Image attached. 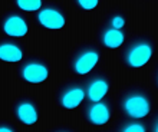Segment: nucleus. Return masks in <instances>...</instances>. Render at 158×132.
Segmentation results:
<instances>
[{"label":"nucleus","mask_w":158,"mask_h":132,"mask_svg":"<svg viewBox=\"0 0 158 132\" xmlns=\"http://www.w3.org/2000/svg\"><path fill=\"white\" fill-rule=\"evenodd\" d=\"M23 58V50L19 45L13 42H3L0 43V59L4 62H19Z\"/></svg>","instance_id":"11"},{"label":"nucleus","mask_w":158,"mask_h":132,"mask_svg":"<svg viewBox=\"0 0 158 132\" xmlns=\"http://www.w3.org/2000/svg\"><path fill=\"white\" fill-rule=\"evenodd\" d=\"M152 56V46L145 40L134 42L125 52L124 60L131 68H141L150 62Z\"/></svg>","instance_id":"2"},{"label":"nucleus","mask_w":158,"mask_h":132,"mask_svg":"<svg viewBox=\"0 0 158 132\" xmlns=\"http://www.w3.org/2000/svg\"><path fill=\"white\" fill-rule=\"evenodd\" d=\"M125 36L122 30H119L118 27H108V29L105 30L102 33V37H101V40L104 43L106 47L109 49H117L122 45V42H124Z\"/></svg>","instance_id":"12"},{"label":"nucleus","mask_w":158,"mask_h":132,"mask_svg":"<svg viewBox=\"0 0 158 132\" xmlns=\"http://www.w3.org/2000/svg\"><path fill=\"white\" fill-rule=\"evenodd\" d=\"M17 6L26 12H35L42 7V0H16Z\"/></svg>","instance_id":"13"},{"label":"nucleus","mask_w":158,"mask_h":132,"mask_svg":"<svg viewBox=\"0 0 158 132\" xmlns=\"http://www.w3.org/2000/svg\"><path fill=\"white\" fill-rule=\"evenodd\" d=\"M16 116L22 124L25 125H33L39 118L36 105L30 101H20L16 105Z\"/></svg>","instance_id":"9"},{"label":"nucleus","mask_w":158,"mask_h":132,"mask_svg":"<svg viewBox=\"0 0 158 132\" xmlns=\"http://www.w3.org/2000/svg\"><path fill=\"white\" fill-rule=\"evenodd\" d=\"M27 23L22 16L17 14H10L4 19L3 22V30L6 35L12 37H22L27 33Z\"/></svg>","instance_id":"8"},{"label":"nucleus","mask_w":158,"mask_h":132,"mask_svg":"<svg viewBox=\"0 0 158 132\" xmlns=\"http://www.w3.org/2000/svg\"><path fill=\"white\" fill-rule=\"evenodd\" d=\"M7 131H13V128L9 126V125H0V132H7Z\"/></svg>","instance_id":"16"},{"label":"nucleus","mask_w":158,"mask_h":132,"mask_svg":"<svg viewBox=\"0 0 158 132\" xmlns=\"http://www.w3.org/2000/svg\"><path fill=\"white\" fill-rule=\"evenodd\" d=\"M108 91H109L108 80L105 78H95L88 83L85 93H86L88 99L91 102H98V101L104 99V96L108 93Z\"/></svg>","instance_id":"10"},{"label":"nucleus","mask_w":158,"mask_h":132,"mask_svg":"<svg viewBox=\"0 0 158 132\" xmlns=\"http://www.w3.org/2000/svg\"><path fill=\"white\" fill-rule=\"evenodd\" d=\"M38 20L43 27H48V29H62L65 26L63 14L53 7L42 9L38 14Z\"/></svg>","instance_id":"7"},{"label":"nucleus","mask_w":158,"mask_h":132,"mask_svg":"<svg viewBox=\"0 0 158 132\" xmlns=\"http://www.w3.org/2000/svg\"><path fill=\"white\" fill-rule=\"evenodd\" d=\"M154 131H155V132H158V119L155 121V124H154Z\"/></svg>","instance_id":"17"},{"label":"nucleus","mask_w":158,"mask_h":132,"mask_svg":"<svg viewBox=\"0 0 158 132\" xmlns=\"http://www.w3.org/2000/svg\"><path fill=\"white\" fill-rule=\"evenodd\" d=\"M76 2H78L79 6L82 9H85V10H92V9H95L96 6H98V2H99V0H76Z\"/></svg>","instance_id":"15"},{"label":"nucleus","mask_w":158,"mask_h":132,"mask_svg":"<svg viewBox=\"0 0 158 132\" xmlns=\"http://www.w3.org/2000/svg\"><path fill=\"white\" fill-rule=\"evenodd\" d=\"M20 75L26 82L42 83L49 76V69L45 63L39 62V60H29L20 68Z\"/></svg>","instance_id":"3"},{"label":"nucleus","mask_w":158,"mask_h":132,"mask_svg":"<svg viewBox=\"0 0 158 132\" xmlns=\"http://www.w3.org/2000/svg\"><path fill=\"white\" fill-rule=\"evenodd\" d=\"M119 131H124V132H144L145 131V126L139 122H127L121 126Z\"/></svg>","instance_id":"14"},{"label":"nucleus","mask_w":158,"mask_h":132,"mask_svg":"<svg viewBox=\"0 0 158 132\" xmlns=\"http://www.w3.org/2000/svg\"><path fill=\"white\" fill-rule=\"evenodd\" d=\"M122 109L129 118L141 119L151 112V102L142 92H129L122 99Z\"/></svg>","instance_id":"1"},{"label":"nucleus","mask_w":158,"mask_h":132,"mask_svg":"<svg viewBox=\"0 0 158 132\" xmlns=\"http://www.w3.org/2000/svg\"><path fill=\"white\" fill-rule=\"evenodd\" d=\"M86 118L94 125H105L111 118V109L105 102H92L86 109Z\"/></svg>","instance_id":"6"},{"label":"nucleus","mask_w":158,"mask_h":132,"mask_svg":"<svg viewBox=\"0 0 158 132\" xmlns=\"http://www.w3.org/2000/svg\"><path fill=\"white\" fill-rule=\"evenodd\" d=\"M157 86H158V76H157Z\"/></svg>","instance_id":"18"},{"label":"nucleus","mask_w":158,"mask_h":132,"mask_svg":"<svg viewBox=\"0 0 158 132\" xmlns=\"http://www.w3.org/2000/svg\"><path fill=\"white\" fill-rule=\"evenodd\" d=\"M99 60V53L94 47H86L81 50L73 59V70L78 75H86L89 73L96 66Z\"/></svg>","instance_id":"4"},{"label":"nucleus","mask_w":158,"mask_h":132,"mask_svg":"<svg viewBox=\"0 0 158 132\" xmlns=\"http://www.w3.org/2000/svg\"><path fill=\"white\" fill-rule=\"evenodd\" d=\"M85 96H86V93H85L81 85H71L60 92L59 101H60V105L65 109H75L76 106H79L82 103Z\"/></svg>","instance_id":"5"}]
</instances>
